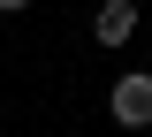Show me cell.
<instances>
[{
  "label": "cell",
  "instance_id": "1",
  "mask_svg": "<svg viewBox=\"0 0 152 137\" xmlns=\"http://www.w3.org/2000/svg\"><path fill=\"white\" fill-rule=\"evenodd\" d=\"M107 114L122 130H152V69H122L107 84Z\"/></svg>",
  "mask_w": 152,
  "mask_h": 137
},
{
  "label": "cell",
  "instance_id": "2",
  "mask_svg": "<svg viewBox=\"0 0 152 137\" xmlns=\"http://www.w3.org/2000/svg\"><path fill=\"white\" fill-rule=\"evenodd\" d=\"M91 38L107 46V53H122V46L137 38V0H99L91 8Z\"/></svg>",
  "mask_w": 152,
  "mask_h": 137
},
{
  "label": "cell",
  "instance_id": "3",
  "mask_svg": "<svg viewBox=\"0 0 152 137\" xmlns=\"http://www.w3.org/2000/svg\"><path fill=\"white\" fill-rule=\"evenodd\" d=\"M23 8H38V0H0V15H23Z\"/></svg>",
  "mask_w": 152,
  "mask_h": 137
}]
</instances>
